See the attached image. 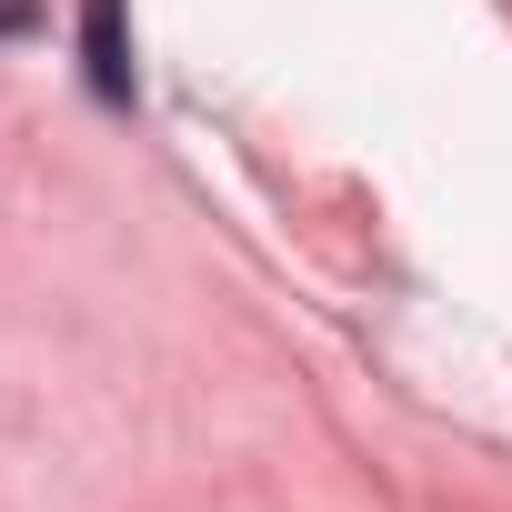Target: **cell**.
<instances>
[{"instance_id":"obj_1","label":"cell","mask_w":512,"mask_h":512,"mask_svg":"<svg viewBox=\"0 0 512 512\" xmlns=\"http://www.w3.org/2000/svg\"><path fill=\"white\" fill-rule=\"evenodd\" d=\"M81 51H91V91L131 101V41H121V0H81Z\"/></svg>"},{"instance_id":"obj_2","label":"cell","mask_w":512,"mask_h":512,"mask_svg":"<svg viewBox=\"0 0 512 512\" xmlns=\"http://www.w3.org/2000/svg\"><path fill=\"white\" fill-rule=\"evenodd\" d=\"M31 21H41V0H0V41H21Z\"/></svg>"}]
</instances>
